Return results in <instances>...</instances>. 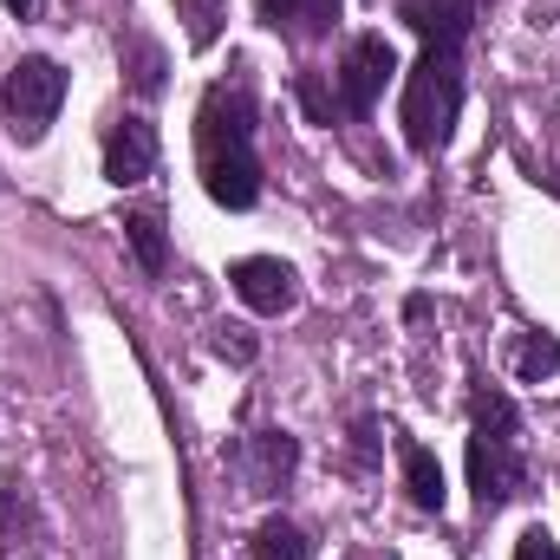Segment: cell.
I'll list each match as a JSON object with an SVG mask.
<instances>
[{
    "instance_id": "obj_1",
    "label": "cell",
    "mask_w": 560,
    "mask_h": 560,
    "mask_svg": "<svg viewBox=\"0 0 560 560\" xmlns=\"http://www.w3.org/2000/svg\"><path fill=\"white\" fill-rule=\"evenodd\" d=\"M196 163L202 189L222 209H255L261 202V156H255V98L248 85H209L196 112Z\"/></svg>"
},
{
    "instance_id": "obj_2",
    "label": "cell",
    "mask_w": 560,
    "mask_h": 560,
    "mask_svg": "<svg viewBox=\"0 0 560 560\" xmlns=\"http://www.w3.org/2000/svg\"><path fill=\"white\" fill-rule=\"evenodd\" d=\"M463 112V66L456 52L423 46V59L405 72V138L411 150H443Z\"/></svg>"
},
{
    "instance_id": "obj_3",
    "label": "cell",
    "mask_w": 560,
    "mask_h": 560,
    "mask_svg": "<svg viewBox=\"0 0 560 560\" xmlns=\"http://www.w3.org/2000/svg\"><path fill=\"white\" fill-rule=\"evenodd\" d=\"M59 105H66V72H59L46 52H26V59H13L7 85H0L7 131H13L20 143H39V138H46V125L59 118Z\"/></svg>"
},
{
    "instance_id": "obj_4",
    "label": "cell",
    "mask_w": 560,
    "mask_h": 560,
    "mask_svg": "<svg viewBox=\"0 0 560 560\" xmlns=\"http://www.w3.org/2000/svg\"><path fill=\"white\" fill-rule=\"evenodd\" d=\"M392 79H398L392 39H385V33H359V39L346 46V66H339V105H346V112H372Z\"/></svg>"
},
{
    "instance_id": "obj_5",
    "label": "cell",
    "mask_w": 560,
    "mask_h": 560,
    "mask_svg": "<svg viewBox=\"0 0 560 560\" xmlns=\"http://www.w3.org/2000/svg\"><path fill=\"white\" fill-rule=\"evenodd\" d=\"M522 456L509 450V436H495V430H476L469 436V489H476V509L482 515H495L515 489H522Z\"/></svg>"
},
{
    "instance_id": "obj_6",
    "label": "cell",
    "mask_w": 560,
    "mask_h": 560,
    "mask_svg": "<svg viewBox=\"0 0 560 560\" xmlns=\"http://www.w3.org/2000/svg\"><path fill=\"white\" fill-rule=\"evenodd\" d=\"M229 287H235V300L248 306V313H293V300H300V275L275 261V255H248V261H235L229 268Z\"/></svg>"
},
{
    "instance_id": "obj_7",
    "label": "cell",
    "mask_w": 560,
    "mask_h": 560,
    "mask_svg": "<svg viewBox=\"0 0 560 560\" xmlns=\"http://www.w3.org/2000/svg\"><path fill=\"white\" fill-rule=\"evenodd\" d=\"M398 20L418 33L423 46L456 52V46L469 39V26H476V0H405V7H398Z\"/></svg>"
},
{
    "instance_id": "obj_8",
    "label": "cell",
    "mask_w": 560,
    "mask_h": 560,
    "mask_svg": "<svg viewBox=\"0 0 560 560\" xmlns=\"http://www.w3.org/2000/svg\"><path fill=\"white\" fill-rule=\"evenodd\" d=\"M150 170H156V131H150V118H118L112 138H105V183L131 189Z\"/></svg>"
},
{
    "instance_id": "obj_9",
    "label": "cell",
    "mask_w": 560,
    "mask_h": 560,
    "mask_svg": "<svg viewBox=\"0 0 560 560\" xmlns=\"http://www.w3.org/2000/svg\"><path fill=\"white\" fill-rule=\"evenodd\" d=\"M398 469H405V489H411V502H418L423 515H443V463L423 443L398 436Z\"/></svg>"
},
{
    "instance_id": "obj_10",
    "label": "cell",
    "mask_w": 560,
    "mask_h": 560,
    "mask_svg": "<svg viewBox=\"0 0 560 560\" xmlns=\"http://www.w3.org/2000/svg\"><path fill=\"white\" fill-rule=\"evenodd\" d=\"M125 242H131V255H138V268H143L150 280L170 268V235H163V215H156V209L125 215Z\"/></svg>"
},
{
    "instance_id": "obj_11",
    "label": "cell",
    "mask_w": 560,
    "mask_h": 560,
    "mask_svg": "<svg viewBox=\"0 0 560 560\" xmlns=\"http://www.w3.org/2000/svg\"><path fill=\"white\" fill-rule=\"evenodd\" d=\"M293 463H300V443L287 430H261L255 436V489H280L293 476Z\"/></svg>"
},
{
    "instance_id": "obj_12",
    "label": "cell",
    "mask_w": 560,
    "mask_h": 560,
    "mask_svg": "<svg viewBox=\"0 0 560 560\" xmlns=\"http://www.w3.org/2000/svg\"><path fill=\"white\" fill-rule=\"evenodd\" d=\"M255 560H306V535L287 522V515H268L255 528Z\"/></svg>"
},
{
    "instance_id": "obj_13",
    "label": "cell",
    "mask_w": 560,
    "mask_h": 560,
    "mask_svg": "<svg viewBox=\"0 0 560 560\" xmlns=\"http://www.w3.org/2000/svg\"><path fill=\"white\" fill-rule=\"evenodd\" d=\"M176 20H183V33H189L196 52H209L222 39V0H176Z\"/></svg>"
},
{
    "instance_id": "obj_14",
    "label": "cell",
    "mask_w": 560,
    "mask_h": 560,
    "mask_svg": "<svg viewBox=\"0 0 560 560\" xmlns=\"http://www.w3.org/2000/svg\"><path fill=\"white\" fill-rule=\"evenodd\" d=\"M125 72H131V85L143 98H156L163 92V46L156 39H125Z\"/></svg>"
},
{
    "instance_id": "obj_15",
    "label": "cell",
    "mask_w": 560,
    "mask_h": 560,
    "mask_svg": "<svg viewBox=\"0 0 560 560\" xmlns=\"http://www.w3.org/2000/svg\"><path fill=\"white\" fill-rule=\"evenodd\" d=\"M515 372H522L528 385L555 378V372H560V346H555V339H541V332H535V339H522V352H515Z\"/></svg>"
},
{
    "instance_id": "obj_16",
    "label": "cell",
    "mask_w": 560,
    "mask_h": 560,
    "mask_svg": "<svg viewBox=\"0 0 560 560\" xmlns=\"http://www.w3.org/2000/svg\"><path fill=\"white\" fill-rule=\"evenodd\" d=\"M300 112H306L313 125H332V112H339V98L326 92V79H319V72H300Z\"/></svg>"
},
{
    "instance_id": "obj_17",
    "label": "cell",
    "mask_w": 560,
    "mask_h": 560,
    "mask_svg": "<svg viewBox=\"0 0 560 560\" xmlns=\"http://www.w3.org/2000/svg\"><path fill=\"white\" fill-rule=\"evenodd\" d=\"M476 430H495V436H515V405L502 392H482L476 398Z\"/></svg>"
},
{
    "instance_id": "obj_18",
    "label": "cell",
    "mask_w": 560,
    "mask_h": 560,
    "mask_svg": "<svg viewBox=\"0 0 560 560\" xmlns=\"http://www.w3.org/2000/svg\"><path fill=\"white\" fill-rule=\"evenodd\" d=\"M293 26H300V33H313V39H326V33L339 26V0H300Z\"/></svg>"
},
{
    "instance_id": "obj_19",
    "label": "cell",
    "mask_w": 560,
    "mask_h": 560,
    "mask_svg": "<svg viewBox=\"0 0 560 560\" xmlns=\"http://www.w3.org/2000/svg\"><path fill=\"white\" fill-rule=\"evenodd\" d=\"M215 352L235 359V365H255V339H248V326H222V332H215Z\"/></svg>"
},
{
    "instance_id": "obj_20",
    "label": "cell",
    "mask_w": 560,
    "mask_h": 560,
    "mask_svg": "<svg viewBox=\"0 0 560 560\" xmlns=\"http://www.w3.org/2000/svg\"><path fill=\"white\" fill-rule=\"evenodd\" d=\"M515 560H560L555 535H548V528H528V535L515 541Z\"/></svg>"
},
{
    "instance_id": "obj_21",
    "label": "cell",
    "mask_w": 560,
    "mask_h": 560,
    "mask_svg": "<svg viewBox=\"0 0 560 560\" xmlns=\"http://www.w3.org/2000/svg\"><path fill=\"white\" fill-rule=\"evenodd\" d=\"M293 13H300V0H255V20H261L268 33H280V26H293Z\"/></svg>"
},
{
    "instance_id": "obj_22",
    "label": "cell",
    "mask_w": 560,
    "mask_h": 560,
    "mask_svg": "<svg viewBox=\"0 0 560 560\" xmlns=\"http://www.w3.org/2000/svg\"><path fill=\"white\" fill-rule=\"evenodd\" d=\"M7 7H13L20 20H33V13H39V0H7Z\"/></svg>"
}]
</instances>
